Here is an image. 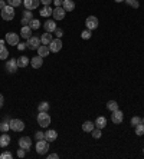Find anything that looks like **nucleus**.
Returning <instances> with one entry per match:
<instances>
[{
	"label": "nucleus",
	"instance_id": "nucleus-1",
	"mask_svg": "<svg viewBox=\"0 0 144 159\" xmlns=\"http://www.w3.org/2000/svg\"><path fill=\"white\" fill-rule=\"evenodd\" d=\"M2 19L6 20V22H10L15 19V7H12V6H6V7L2 9Z\"/></svg>",
	"mask_w": 144,
	"mask_h": 159
},
{
	"label": "nucleus",
	"instance_id": "nucleus-2",
	"mask_svg": "<svg viewBox=\"0 0 144 159\" xmlns=\"http://www.w3.org/2000/svg\"><path fill=\"white\" fill-rule=\"evenodd\" d=\"M37 123L42 128H48L51 125V116L48 115V112H39L37 115Z\"/></svg>",
	"mask_w": 144,
	"mask_h": 159
},
{
	"label": "nucleus",
	"instance_id": "nucleus-3",
	"mask_svg": "<svg viewBox=\"0 0 144 159\" xmlns=\"http://www.w3.org/2000/svg\"><path fill=\"white\" fill-rule=\"evenodd\" d=\"M48 151H49V141L41 139V141L36 142V152L39 155H45V153H48Z\"/></svg>",
	"mask_w": 144,
	"mask_h": 159
},
{
	"label": "nucleus",
	"instance_id": "nucleus-4",
	"mask_svg": "<svg viewBox=\"0 0 144 159\" xmlns=\"http://www.w3.org/2000/svg\"><path fill=\"white\" fill-rule=\"evenodd\" d=\"M9 125H10V129L15 130V132H22L25 129V122L20 119H10Z\"/></svg>",
	"mask_w": 144,
	"mask_h": 159
},
{
	"label": "nucleus",
	"instance_id": "nucleus-5",
	"mask_svg": "<svg viewBox=\"0 0 144 159\" xmlns=\"http://www.w3.org/2000/svg\"><path fill=\"white\" fill-rule=\"evenodd\" d=\"M41 37L37 36H30L29 39H27V43H26V46L30 49V50H36L39 46H41Z\"/></svg>",
	"mask_w": 144,
	"mask_h": 159
},
{
	"label": "nucleus",
	"instance_id": "nucleus-6",
	"mask_svg": "<svg viewBox=\"0 0 144 159\" xmlns=\"http://www.w3.org/2000/svg\"><path fill=\"white\" fill-rule=\"evenodd\" d=\"M98 25H100V22H98V19H97L95 16H88L87 20H85V26L89 30H95L97 27H98Z\"/></svg>",
	"mask_w": 144,
	"mask_h": 159
},
{
	"label": "nucleus",
	"instance_id": "nucleus-7",
	"mask_svg": "<svg viewBox=\"0 0 144 159\" xmlns=\"http://www.w3.org/2000/svg\"><path fill=\"white\" fill-rule=\"evenodd\" d=\"M61 49H62V40H61L59 37L53 39V40L49 43V50H51L52 53H58Z\"/></svg>",
	"mask_w": 144,
	"mask_h": 159
},
{
	"label": "nucleus",
	"instance_id": "nucleus-8",
	"mask_svg": "<svg viewBox=\"0 0 144 159\" xmlns=\"http://www.w3.org/2000/svg\"><path fill=\"white\" fill-rule=\"evenodd\" d=\"M65 15H67V11H65V9H63L62 6H56V7L53 9V11H52V16H53L55 20H62V19L65 17Z\"/></svg>",
	"mask_w": 144,
	"mask_h": 159
},
{
	"label": "nucleus",
	"instance_id": "nucleus-9",
	"mask_svg": "<svg viewBox=\"0 0 144 159\" xmlns=\"http://www.w3.org/2000/svg\"><path fill=\"white\" fill-rule=\"evenodd\" d=\"M19 146L27 152L30 149V146H32V139H30L29 136H22L19 139Z\"/></svg>",
	"mask_w": 144,
	"mask_h": 159
},
{
	"label": "nucleus",
	"instance_id": "nucleus-10",
	"mask_svg": "<svg viewBox=\"0 0 144 159\" xmlns=\"http://www.w3.org/2000/svg\"><path fill=\"white\" fill-rule=\"evenodd\" d=\"M6 43H9L10 46H17L19 43V36L16 33H13V32H9L7 34H6Z\"/></svg>",
	"mask_w": 144,
	"mask_h": 159
},
{
	"label": "nucleus",
	"instance_id": "nucleus-11",
	"mask_svg": "<svg viewBox=\"0 0 144 159\" xmlns=\"http://www.w3.org/2000/svg\"><path fill=\"white\" fill-rule=\"evenodd\" d=\"M23 4H25L26 10H35V9L39 7L41 0H23Z\"/></svg>",
	"mask_w": 144,
	"mask_h": 159
},
{
	"label": "nucleus",
	"instance_id": "nucleus-12",
	"mask_svg": "<svg viewBox=\"0 0 144 159\" xmlns=\"http://www.w3.org/2000/svg\"><path fill=\"white\" fill-rule=\"evenodd\" d=\"M122 119H124V113H122L120 109H117V111L112 112V115H111V120H112L115 125H120V123L122 122Z\"/></svg>",
	"mask_w": 144,
	"mask_h": 159
},
{
	"label": "nucleus",
	"instance_id": "nucleus-13",
	"mask_svg": "<svg viewBox=\"0 0 144 159\" xmlns=\"http://www.w3.org/2000/svg\"><path fill=\"white\" fill-rule=\"evenodd\" d=\"M32 19H33V15H32V11L30 10H26L23 11V15H22V20H20V23H22L23 26H27L30 22H32Z\"/></svg>",
	"mask_w": 144,
	"mask_h": 159
},
{
	"label": "nucleus",
	"instance_id": "nucleus-14",
	"mask_svg": "<svg viewBox=\"0 0 144 159\" xmlns=\"http://www.w3.org/2000/svg\"><path fill=\"white\" fill-rule=\"evenodd\" d=\"M17 60L16 59H9L7 62H6V69H7L9 73H16V70H17Z\"/></svg>",
	"mask_w": 144,
	"mask_h": 159
},
{
	"label": "nucleus",
	"instance_id": "nucleus-15",
	"mask_svg": "<svg viewBox=\"0 0 144 159\" xmlns=\"http://www.w3.org/2000/svg\"><path fill=\"white\" fill-rule=\"evenodd\" d=\"M30 65H32L33 69H39V67H42V65H43V57L39 55L35 56V57H32V60H30Z\"/></svg>",
	"mask_w": 144,
	"mask_h": 159
},
{
	"label": "nucleus",
	"instance_id": "nucleus-16",
	"mask_svg": "<svg viewBox=\"0 0 144 159\" xmlns=\"http://www.w3.org/2000/svg\"><path fill=\"white\" fill-rule=\"evenodd\" d=\"M43 27H45V30H46V32H49V33H53V32H55V29H56L55 20H51V19H48V20L43 23Z\"/></svg>",
	"mask_w": 144,
	"mask_h": 159
},
{
	"label": "nucleus",
	"instance_id": "nucleus-17",
	"mask_svg": "<svg viewBox=\"0 0 144 159\" xmlns=\"http://www.w3.org/2000/svg\"><path fill=\"white\" fill-rule=\"evenodd\" d=\"M56 138H58V132H56V130L49 129V130H46V132H45V139H46V141L53 142Z\"/></svg>",
	"mask_w": 144,
	"mask_h": 159
},
{
	"label": "nucleus",
	"instance_id": "nucleus-18",
	"mask_svg": "<svg viewBox=\"0 0 144 159\" xmlns=\"http://www.w3.org/2000/svg\"><path fill=\"white\" fill-rule=\"evenodd\" d=\"M9 145H10V136H9L6 132H3V135L0 136V146H2V148H6Z\"/></svg>",
	"mask_w": 144,
	"mask_h": 159
},
{
	"label": "nucleus",
	"instance_id": "nucleus-19",
	"mask_svg": "<svg viewBox=\"0 0 144 159\" xmlns=\"http://www.w3.org/2000/svg\"><path fill=\"white\" fill-rule=\"evenodd\" d=\"M62 7L65 9V11H72V10L75 9V3H74V0H63Z\"/></svg>",
	"mask_w": 144,
	"mask_h": 159
},
{
	"label": "nucleus",
	"instance_id": "nucleus-20",
	"mask_svg": "<svg viewBox=\"0 0 144 159\" xmlns=\"http://www.w3.org/2000/svg\"><path fill=\"white\" fill-rule=\"evenodd\" d=\"M49 52H51V50H49V46H48V44H43V46H39V48H37V55L42 56V57L48 56Z\"/></svg>",
	"mask_w": 144,
	"mask_h": 159
},
{
	"label": "nucleus",
	"instance_id": "nucleus-21",
	"mask_svg": "<svg viewBox=\"0 0 144 159\" xmlns=\"http://www.w3.org/2000/svg\"><path fill=\"white\" fill-rule=\"evenodd\" d=\"M20 36L25 37V39H29L30 36H32V29H30V26L27 25V26H23L22 30H20Z\"/></svg>",
	"mask_w": 144,
	"mask_h": 159
},
{
	"label": "nucleus",
	"instance_id": "nucleus-22",
	"mask_svg": "<svg viewBox=\"0 0 144 159\" xmlns=\"http://www.w3.org/2000/svg\"><path fill=\"white\" fill-rule=\"evenodd\" d=\"M53 40V37H52V34L49 33V32H45L43 34H42V37H41V42H42V44H48L49 46V43Z\"/></svg>",
	"mask_w": 144,
	"mask_h": 159
},
{
	"label": "nucleus",
	"instance_id": "nucleus-23",
	"mask_svg": "<svg viewBox=\"0 0 144 159\" xmlns=\"http://www.w3.org/2000/svg\"><path fill=\"white\" fill-rule=\"evenodd\" d=\"M94 128H95V123L91 122V120H87V122L82 123V130L84 132H92Z\"/></svg>",
	"mask_w": 144,
	"mask_h": 159
},
{
	"label": "nucleus",
	"instance_id": "nucleus-24",
	"mask_svg": "<svg viewBox=\"0 0 144 159\" xmlns=\"http://www.w3.org/2000/svg\"><path fill=\"white\" fill-rule=\"evenodd\" d=\"M95 126L97 128H100V129H104L105 126H107V119L104 118V116H98L95 120Z\"/></svg>",
	"mask_w": 144,
	"mask_h": 159
},
{
	"label": "nucleus",
	"instance_id": "nucleus-25",
	"mask_svg": "<svg viewBox=\"0 0 144 159\" xmlns=\"http://www.w3.org/2000/svg\"><path fill=\"white\" fill-rule=\"evenodd\" d=\"M29 63H30V60L27 59L26 56H20V57L17 59V66L19 67H26Z\"/></svg>",
	"mask_w": 144,
	"mask_h": 159
},
{
	"label": "nucleus",
	"instance_id": "nucleus-26",
	"mask_svg": "<svg viewBox=\"0 0 144 159\" xmlns=\"http://www.w3.org/2000/svg\"><path fill=\"white\" fill-rule=\"evenodd\" d=\"M9 57V50L6 49L4 44H0V59L2 60H6Z\"/></svg>",
	"mask_w": 144,
	"mask_h": 159
},
{
	"label": "nucleus",
	"instance_id": "nucleus-27",
	"mask_svg": "<svg viewBox=\"0 0 144 159\" xmlns=\"http://www.w3.org/2000/svg\"><path fill=\"white\" fill-rule=\"evenodd\" d=\"M52 9L51 6H43V7L41 9V16H43V17H49V16L52 15Z\"/></svg>",
	"mask_w": 144,
	"mask_h": 159
},
{
	"label": "nucleus",
	"instance_id": "nucleus-28",
	"mask_svg": "<svg viewBox=\"0 0 144 159\" xmlns=\"http://www.w3.org/2000/svg\"><path fill=\"white\" fill-rule=\"evenodd\" d=\"M107 109L110 112H114L118 109V103L115 102V100H110V102H107Z\"/></svg>",
	"mask_w": 144,
	"mask_h": 159
},
{
	"label": "nucleus",
	"instance_id": "nucleus-29",
	"mask_svg": "<svg viewBox=\"0 0 144 159\" xmlns=\"http://www.w3.org/2000/svg\"><path fill=\"white\" fill-rule=\"evenodd\" d=\"M49 111V103L48 102H41L37 106V112H48Z\"/></svg>",
	"mask_w": 144,
	"mask_h": 159
},
{
	"label": "nucleus",
	"instance_id": "nucleus-30",
	"mask_svg": "<svg viewBox=\"0 0 144 159\" xmlns=\"http://www.w3.org/2000/svg\"><path fill=\"white\" fill-rule=\"evenodd\" d=\"M29 26L32 30H37L39 27H41V22L37 20V19H32V22L29 23Z\"/></svg>",
	"mask_w": 144,
	"mask_h": 159
},
{
	"label": "nucleus",
	"instance_id": "nucleus-31",
	"mask_svg": "<svg viewBox=\"0 0 144 159\" xmlns=\"http://www.w3.org/2000/svg\"><path fill=\"white\" fill-rule=\"evenodd\" d=\"M10 120H3V122L0 123V132H7L10 129V125H9Z\"/></svg>",
	"mask_w": 144,
	"mask_h": 159
},
{
	"label": "nucleus",
	"instance_id": "nucleus-32",
	"mask_svg": "<svg viewBox=\"0 0 144 159\" xmlns=\"http://www.w3.org/2000/svg\"><path fill=\"white\" fill-rule=\"evenodd\" d=\"M136 135H138V136H143L144 135V123L143 122L136 126Z\"/></svg>",
	"mask_w": 144,
	"mask_h": 159
},
{
	"label": "nucleus",
	"instance_id": "nucleus-33",
	"mask_svg": "<svg viewBox=\"0 0 144 159\" xmlns=\"http://www.w3.org/2000/svg\"><path fill=\"white\" fill-rule=\"evenodd\" d=\"M91 133H92V138H95V139H100V138L102 136V132H101L100 128H94Z\"/></svg>",
	"mask_w": 144,
	"mask_h": 159
},
{
	"label": "nucleus",
	"instance_id": "nucleus-34",
	"mask_svg": "<svg viewBox=\"0 0 144 159\" xmlns=\"http://www.w3.org/2000/svg\"><path fill=\"white\" fill-rule=\"evenodd\" d=\"M91 36H92V33H91V30H89V29L82 30V33H81V37H82V39L88 40V39H91Z\"/></svg>",
	"mask_w": 144,
	"mask_h": 159
},
{
	"label": "nucleus",
	"instance_id": "nucleus-35",
	"mask_svg": "<svg viewBox=\"0 0 144 159\" xmlns=\"http://www.w3.org/2000/svg\"><path fill=\"white\" fill-rule=\"evenodd\" d=\"M22 3H23V0H7V4L12 6V7H17Z\"/></svg>",
	"mask_w": 144,
	"mask_h": 159
},
{
	"label": "nucleus",
	"instance_id": "nucleus-36",
	"mask_svg": "<svg viewBox=\"0 0 144 159\" xmlns=\"http://www.w3.org/2000/svg\"><path fill=\"white\" fill-rule=\"evenodd\" d=\"M128 6H131V7H134V9H137L138 6H140V3H138V0H124Z\"/></svg>",
	"mask_w": 144,
	"mask_h": 159
},
{
	"label": "nucleus",
	"instance_id": "nucleus-37",
	"mask_svg": "<svg viewBox=\"0 0 144 159\" xmlns=\"http://www.w3.org/2000/svg\"><path fill=\"white\" fill-rule=\"evenodd\" d=\"M141 122H143V119H141L140 116H134V118L131 119V126H134V128H136V126L140 125Z\"/></svg>",
	"mask_w": 144,
	"mask_h": 159
},
{
	"label": "nucleus",
	"instance_id": "nucleus-38",
	"mask_svg": "<svg viewBox=\"0 0 144 159\" xmlns=\"http://www.w3.org/2000/svg\"><path fill=\"white\" fill-rule=\"evenodd\" d=\"M0 158H2V159H12V158H13V155H12L10 152H3V153L0 155Z\"/></svg>",
	"mask_w": 144,
	"mask_h": 159
},
{
	"label": "nucleus",
	"instance_id": "nucleus-39",
	"mask_svg": "<svg viewBox=\"0 0 144 159\" xmlns=\"http://www.w3.org/2000/svg\"><path fill=\"white\" fill-rule=\"evenodd\" d=\"M53 33H55V36H56V37H59V39L63 36V32H62V29H58V27H56V29H55V32H53Z\"/></svg>",
	"mask_w": 144,
	"mask_h": 159
},
{
	"label": "nucleus",
	"instance_id": "nucleus-40",
	"mask_svg": "<svg viewBox=\"0 0 144 159\" xmlns=\"http://www.w3.org/2000/svg\"><path fill=\"white\" fill-rule=\"evenodd\" d=\"M35 138H36V141H41V139H45V133H43V132H36Z\"/></svg>",
	"mask_w": 144,
	"mask_h": 159
},
{
	"label": "nucleus",
	"instance_id": "nucleus-41",
	"mask_svg": "<svg viewBox=\"0 0 144 159\" xmlns=\"http://www.w3.org/2000/svg\"><path fill=\"white\" fill-rule=\"evenodd\" d=\"M25 149H22V148H20V149H19V151H17V156H19V158H23V156H25Z\"/></svg>",
	"mask_w": 144,
	"mask_h": 159
},
{
	"label": "nucleus",
	"instance_id": "nucleus-42",
	"mask_svg": "<svg viewBox=\"0 0 144 159\" xmlns=\"http://www.w3.org/2000/svg\"><path fill=\"white\" fill-rule=\"evenodd\" d=\"M52 2H53V0H41V3H43L45 6H51Z\"/></svg>",
	"mask_w": 144,
	"mask_h": 159
},
{
	"label": "nucleus",
	"instance_id": "nucleus-43",
	"mask_svg": "<svg viewBox=\"0 0 144 159\" xmlns=\"http://www.w3.org/2000/svg\"><path fill=\"white\" fill-rule=\"evenodd\" d=\"M48 158L49 159H58V158H59V155H58V153H49Z\"/></svg>",
	"mask_w": 144,
	"mask_h": 159
},
{
	"label": "nucleus",
	"instance_id": "nucleus-44",
	"mask_svg": "<svg viewBox=\"0 0 144 159\" xmlns=\"http://www.w3.org/2000/svg\"><path fill=\"white\" fill-rule=\"evenodd\" d=\"M3 105H4V98H3V95L0 93V107H3Z\"/></svg>",
	"mask_w": 144,
	"mask_h": 159
},
{
	"label": "nucleus",
	"instance_id": "nucleus-45",
	"mask_svg": "<svg viewBox=\"0 0 144 159\" xmlns=\"http://www.w3.org/2000/svg\"><path fill=\"white\" fill-rule=\"evenodd\" d=\"M17 48H19V50H23L26 48V43H17Z\"/></svg>",
	"mask_w": 144,
	"mask_h": 159
},
{
	"label": "nucleus",
	"instance_id": "nucleus-46",
	"mask_svg": "<svg viewBox=\"0 0 144 159\" xmlns=\"http://www.w3.org/2000/svg\"><path fill=\"white\" fill-rule=\"evenodd\" d=\"M6 6H7V4H6V2H4V0H0V10H2L3 7H6Z\"/></svg>",
	"mask_w": 144,
	"mask_h": 159
},
{
	"label": "nucleus",
	"instance_id": "nucleus-47",
	"mask_svg": "<svg viewBox=\"0 0 144 159\" xmlns=\"http://www.w3.org/2000/svg\"><path fill=\"white\" fill-rule=\"evenodd\" d=\"M53 3L56 4V6H62V3H63V0H53Z\"/></svg>",
	"mask_w": 144,
	"mask_h": 159
},
{
	"label": "nucleus",
	"instance_id": "nucleus-48",
	"mask_svg": "<svg viewBox=\"0 0 144 159\" xmlns=\"http://www.w3.org/2000/svg\"><path fill=\"white\" fill-rule=\"evenodd\" d=\"M114 2H117V3H121V2H124V0H114Z\"/></svg>",
	"mask_w": 144,
	"mask_h": 159
},
{
	"label": "nucleus",
	"instance_id": "nucleus-49",
	"mask_svg": "<svg viewBox=\"0 0 144 159\" xmlns=\"http://www.w3.org/2000/svg\"><path fill=\"white\" fill-rule=\"evenodd\" d=\"M143 123H144V118H143Z\"/></svg>",
	"mask_w": 144,
	"mask_h": 159
},
{
	"label": "nucleus",
	"instance_id": "nucleus-50",
	"mask_svg": "<svg viewBox=\"0 0 144 159\" xmlns=\"http://www.w3.org/2000/svg\"><path fill=\"white\" fill-rule=\"evenodd\" d=\"M143 152H144V148H143Z\"/></svg>",
	"mask_w": 144,
	"mask_h": 159
}]
</instances>
